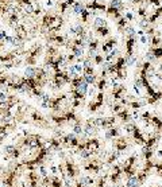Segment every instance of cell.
Returning <instances> with one entry per match:
<instances>
[{"mask_svg":"<svg viewBox=\"0 0 162 187\" xmlns=\"http://www.w3.org/2000/svg\"><path fill=\"white\" fill-rule=\"evenodd\" d=\"M36 74H38V70H36L35 67H27L26 70H24V77H26L27 80H34Z\"/></svg>","mask_w":162,"mask_h":187,"instance_id":"52a82bcc","label":"cell"},{"mask_svg":"<svg viewBox=\"0 0 162 187\" xmlns=\"http://www.w3.org/2000/svg\"><path fill=\"white\" fill-rule=\"evenodd\" d=\"M151 125L154 127V129H155V132H158V133L162 132V120L158 116L151 117Z\"/></svg>","mask_w":162,"mask_h":187,"instance_id":"5b68a950","label":"cell"},{"mask_svg":"<svg viewBox=\"0 0 162 187\" xmlns=\"http://www.w3.org/2000/svg\"><path fill=\"white\" fill-rule=\"evenodd\" d=\"M128 26V20L124 18V14H123V16L122 18H119L117 19V22H116V28H117V31L119 32H123L124 31V28Z\"/></svg>","mask_w":162,"mask_h":187,"instance_id":"8992f818","label":"cell"},{"mask_svg":"<svg viewBox=\"0 0 162 187\" xmlns=\"http://www.w3.org/2000/svg\"><path fill=\"white\" fill-rule=\"evenodd\" d=\"M116 43H117V39L116 38H108L105 42L103 43V47H101V50H103V54L105 55V54H108L111 50H113L115 48V46H116Z\"/></svg>","mask_w":162,"mask_h":187,"instance_id":"6da1fadb","label":"cell"},{"mask_svg":"<svg viewBox=\"0 0 162 187\" xmlns=\"http://www.w3.org/2000/svg\"><path fill=\"white\" fill-rule=\"evenodd\" d=\"M117 116L120 117V120L123 121V123H128L130 120H132V115L128 112V109H124V108L122 109L119 113H117Z\"/></svg>","mask_w":162,"mask_h":187,"instance_id":"277c9868","label":"cell"},{"mask_svg":"<svg viewBox=\"0 0 162 187\" xmlns=\"http://www.w3.org/2000/svg\"><path fill=\"white\" fill-rule=\"evenodd\" d=\"M124 18L128 20V22H134V15L131 14L130 11H127V12H124Z\"/></svg>","mask_w":162,"mask_h":187,"instance_id":"ac0fdd59","label":"cell"},{"mask_svg":"<svg viewBox=\"0 0 162 187\" xmlns=\"http://www.w3.org/2000/svg\"><path fill=\"white\" fill-rule=\"evenodd\" d=\"M84 81L87 84H95L96 77L93 75V74H84Z\"/></svg>","mask_w":162,"mask_h":187,"instance_id":"5bb4252c","label":"cell"},{"mask_svg":"<svg viewBox=\"0 0 162 187\" xmlns=\"http://www.w3.org/2000/svg\"><path fill=\"white\" fill-rule=\"evenodd\" d=\"M105 14H107L109 18H113V19H119L123 16V11H120V10H117V8L115 7H111V6H107V11H105Z\"/></svg>","mask_w":162,"mask_h":187,"instance_id":"7a4b0ae2","label":"cell"},{"mask_svg":"<svg viewBox=\"0 0 162 187\" xmlns=\"http://www.w3.org/2000/svg\"><path fill=\"white\" fill-rule=\"evenodd\" d=\"M147 39H149L147 44L150 47H157V46H161V44H162V38L160 36V34L147 35Z\"/></svg>","mask_w":162,"mask_h":187,"instance_id":"3957f363","label":"cell"},{"mask_svg":"<svg viewBox=\"0 0 162 187\" xmlns=\"http://www.w3.org/2000/svg\"><path fill=\"white\" fill-rule=\"evenodd\" d=\"M45 4H46V7H53L54 6V2H53V0H45Z\"/></svg>","mask_w":162,"mask_h":187,"instance_id":"7402d4cb","label":"cell"},{"mask_svg":"<svg viewBox=\"0 0 162 187\" xmlns=\"http://www.w3.org/2000/svg\"><path fill=\"white\" fill-rule=\"evenodd\" d=\"M4 149H6L7 153H15V152H14V151H15V147H14V145H6V148H4Z\"/></svg>","mask_w":162,"mask_h":187,"instance_id":"d6986e66","label":"cell"},{"mask_svg":"<svg viewBox=\"0 0 162 187\" xmlns=\"http://www.w3.org/2000/svg\"><path fill=\"white\" fill-rule=\"evenodd\" d=\"M74 67H76V70H77V73H81V71H84V65L76 63V65H74Z\"/></svg>","mask_w":162,"mask_h":187,"instance_id":"ffe728a7","label":"cell"},{"mask_svg":"<svg viewBox=\"0 0 162 187\" xmlns=\"http://www.w3.org/2000/svg\"><path fill=\"white\" fill-rule=\"evenodd\" d=\"M95 31L97 32V35H99V36H103V38H105V36H108V35H109V28H108V26L96 28Z\"/></svg>","mask_w":162,"mask_h":187,"instance_id":"7c38bea8","label":"cell"},{"mask_svg":"<svg viewBox=\"0 0 162 187\" xmlns=\"http://www.w3.org/2000/svg\"><path fill=\"white\" fill-rule=\"evenodd\" d=\"M145 58H146V61H149V62H155V57H154V54H153V52L151 51H150V50H147V51H146V54H145Z\"/></svg>","mask_w":162,"mask_h":187,"instance_id":"9a60e30c","label":"cell"},{"mask_svg":"<svg viewBox=\"0 0 162 187\" xmlns=\"http://www.w3.org/2000/svg\"><path fill=\"white\" fill-rule=\"evenodd\" d=\"M108 6L115 7V8H117V10H120V11H123V10H124V7H126V6H124V3L122 2V0H111Z\"/></svg>","mask_w":162,"mask_h":187,"instance_id":"8fae6325","label":"cell"},{"mask_svg":"<svg viewBox=\"0 0 162 187\" xmlns=\"http://www.w3.org/2000/svg\"><path fill=\"white\" fill-rule=\"evenodd\" d=\"M72 10H73V14L76 15H81L83 14V11L85 10V6L81 2H76L72 6Z\"/></svg>","mask_w":162,"mask_h":187,"instance_id":"ba28073f","label":"cell"},{"mask_svg":"<svg viewBox=\"0 0 162 187\" xmlns=\"http://www.w3.org/2000/svg\"><path fill=\"white\" fill-rule=\"evenodd\" d=\"M73 131H74V133H77V135H79V133H83V132H84V131H83V128H81V124H80V123H77V124L74 125Z\"/></svg>","mask_w":162,"mask_h":187,"instance_id":"e0dca14e","label":"cell"},{"mask_svg":"<svg viewBox=\"0 0 162 187\" xmlns=\"http://www.w3.org/2000/svg\"><path fill=\"white\" fill-rule=\"evenodd\" d=\"M141 42L143 43V44H147V42H149V39H147V35H146V34L141 35Z\"/></svg>","mask_w":162,"mask_h":187,"instance_id":"44dd1931","label":"cell"},{"mask_svg":"<svg viewBox=\"0 0 162 187\" xmlns=\"http://www.w3.org/2000/svg\"><path fill=\"white\" fill-rule=\"evenodd\" d=\"M150 51L154 54V57H155V59H162V44L161 46H157V47H150L149 48Z\"/></svg>","mask_w":162,"mask_h":187,"instance_id":"9c48e42d","label":"cell"},{"mask_svg":"<svg viewBox=\"0 0 162 187\" xmlns=\"http://www.w3.org/2000/svg\"><path fill=\"white\" fill-rule=\"evenodd\" d=\"M107 26V20L103 19V18H96L95 22H93V28H100V27H105Z\"/></svg>","mask_w":162,"mask_h":187,"instance_id":"30bf717a","label":"cell"},{"mask_svg":"<svg viewBox=\"0 0 162 187\" xmlns=\"http://www.w3.org/2000/svg\"><path fill=\"white\" fill-rule=\"evenodd\" d=\"M161 6H162V0H161Z\"/></svg>","mask_w":162,"mask_h":187,"instance_id":"603a6c76","label":"cell"},{"mask_svg":"<svg viewBox=\"0 0 162 187\" xmlns=\"http://www.w3.org/2000/svg\"><path fill=\"white\" fill-rule=\"evenodd\" d=\"M138 15L141 16V19L147 18V10H146V6H145V4L139 6V8H138Z\"/></svg>","mask_w":162,"mask_h":187,"instance_id":"4fadbf2b","label":"cell"},{"mask_svg":"<svg viewBox=\"0 0 162 187\" xmlns=\"http://www.w3.org/2000/svg\"><path fill=\"white\" fill-rule=\"evenodd\" d=\"M145 4H151L154 7H161V0H145Z\"/></svg>","mask_w":162,"mask_h":187,"instance_id":"2e32d148","label":"cell"}]
</instances>
